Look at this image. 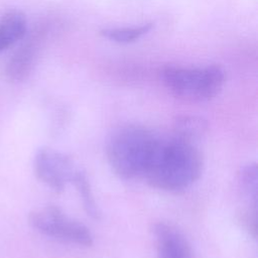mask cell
<instances>
[{
	"mask_svg": "<svg viewBox=\"0 0 258 258\" xmlns=\"http://www.w3.org/2000/svg\"><path fill=\"white\" fill-rule=\"evenodd\" d=\"M77 168L69 155L50 147L39 148L33 160L35 176L56 192L71 183Z\"/></svg>",
	"mask_w": 258,
	"mask_h": 258,
	"instance_id": "5b68a950",
	"label": "cell"
},
{
	"mask_svg": "<svg viewBox=\"0 0 258 258\" xmlns=\"http://www.w3.org/2000/svg\"><path fill=\"white\" fill-rule=\"evenodd\" d=\"M158 138L142 126L127 125L118 128L112 133L106 146L111 169L123 179L143 176Z\"/></svg>",
	"mask_w": 258,
	"mask_h": 258,
	"instance_id": "7a4b0ae2",
	"label": "cell"
},
{
	"mask_svg": "<svg viewBox=\"0 0 258 258\" xmlns=\"http://www.w3.org/2000/svg\"><path fill=\"white\" fill-rule=\"evenodd\" d=\"M202 171L203 157L194 143L159 137L143 177L155 188L180 191L194 184Z\"/></svg>",
	"mask_w": 258,
	"mask_h": 258,
	"instance_id": "6da1fadb",
	"label": "cell"
},
{
	"mask_svg": "<svg viewBox=\"0 0 258 258\" xmlns=\"http://www.w3.org/2000/svg\"><path fill=\"white\" fill-rule=\"evenodd\" d=\"M40 46V33L31 35L11 56L6 67V76L13 82L24 80L32 70Z\"/></svg>",
	"mask_w": 258,
	"mask_h": 258,
	"instance_id": "52a82bcc",
	"label": "cell"
},
{
	"mask_svg": "<svg viewBox=\"0 0 258 258\" xmlns=\"http://www.w3.org/2000/svg\"><path fill=\"white\" fill-rule=\"evenodd\" d=\"M239 188L247 201V208L257 210L258 197V168L256 162H249L241 166L238 172Z\"/></svg>",
	"mask_w": 258,
	"mask_h": 258,
	"instance_id": "30bf717a",
	"label": "cell"
},
{
	"mask_svg": "<svg viewBox=\"0 0 258 258\" xmlns=\"http://www.w3.org/2000/svg\"><path fill=\"white\" fill-rule=\"evenodd\" d=\"M208 130V122L194 115H183L175 118L173 123L174 137L181 140L191 142L202 138Z\"/></svg>",
	"mask_w": 258,
	"mask_h": 258,
	"instance_id": "9c48e42d",
	"label": "cell"
},
{
	"mask_svg": "<svg viewBox=\"0 0 258 258\" xmlns=\"http://www.w3.org/2000/svg\"><path fill=\"white\" fill-rule=\"evenodd\" d=\"M26 33V18L20 11H9L0 18V52L20 40Z\"/></svg>",
	"mask_w": 258,
	"mask_h": 258,
	"instance_id": "ba28073f",
	"label": "cell"
},
{
	"mask_svg": "<svg viewBox=\"0 0 258 258\" xmlns=\"http://www.w3.org/2000/svg\"><path fill=\"white\" fill-rule=\"evenodd\" d=\"M160 78L174 97L188 102H205L221 92L226 72L218 64L196 69L165 67L160 72Z\"/></svg>",
	"mask_w": 258,
	"mask_h": 258,
	"instance_id": "3957f363",
	"label": "cell"
},
{
	"mask_svg": "<svg viewBox=\"0 0 258 258\" xmlns=\"http://www.w3.org/2000/svg\"><path fill=\"white\" fill-rule=\"evenodd\" d=\"M152 23H146L141 26L121 27V28H105L100 30L99 34L104 38L118 43H130L136 41L152 29Z\"/></svg>",
	"mask_w": 258,
	"mask_h": 258,
	"instance_id": "7c38bea8",
	"label": "cell"
},
{
	"mask_svg": "<svg viewBox=\"0 0 258 258\" xmlns=\"http://www.w3.org/2000/svg\"><path fill=\"white\" fill-rule=\"evenodd\" d=\"M71 183L76 187L83 204V208L86 213L93 219L99 220L101 218V211L96 203L94 194L91 188V184L88 180V177L84 170L77 168Z\"/></svg>",
	"mask_w": 258,
	"mask_h": 258,
	"instance_id": "8fae6325",
	"label": "cell"
},
{
	"mask_svg": "<svg viewBox=\"0 0 258 258\" xmlns=\"http://www.w3.org/2000/svg\"><path fill=\"white\" fill-rule=\"evenodd\" d=\"M157 258H195L184 235L174 226L159 222L152 226Z\"/></svg>",
	"mask_w": 258,
	"mask_h": 258,
	"instance_id": "8992f818",
	"label": "cell"
},
{
	"mask_svg": "<svg viewBox=\"0 0 258 258\" xmlns=\"http://www.w3.org/2000/svg\"><path fill=\"white\" fill-rule=\"evenodd\" d=\"M29 225L39 233L59 241L90 247L93 245L91 231L82 223L68 217L58 207L46 206L28 215Z\"/></svg>",
	"mask_w": 258,
	"mask_h": 258,
	"instance_id": "277c9868",
	"label": "cell"
}]
</instances>
